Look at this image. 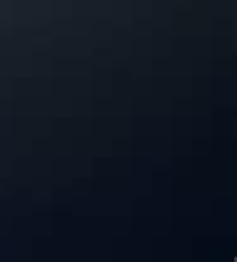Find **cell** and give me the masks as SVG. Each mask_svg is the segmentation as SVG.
<instances>
[]
</instances>
